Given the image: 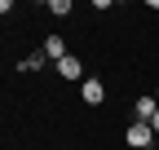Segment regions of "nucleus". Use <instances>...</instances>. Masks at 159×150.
<instances>
[{
  "mask_svg": "<svg viewBox=\"0 0 159 150\" xmlns=\"http://www.w3.org/2000/svg\"><path fill=\"white\" fill-rule=\"evenodd\" d=\"M124 141H128V150H155V128L142 124V119H133L128 133H124Z\"/></svg>",
  "mask_w": 159,
  "mask_h": 150,
  "instance_id": "obj_1",
  "label": "nucleus"
},
{
  "mask_svg": "<svg viewBox=\"0 0 159 150\" xmlns=\"http://www.w3.org/2000/svg\"><path fill=\"white\" fill-rule=\"evenodd\" d=\"M80 97H84V106H102V102H106V84L89 75V80L80 84Z\"/></svg>",
  "mask_w": 159,
  "mask_h": 150,
  "instance_id": "obj_2",
  "label": "nucleus"
},
{
  "mask_svg": "<svg viewBox=\"0 0 159 150\" xmlns=\"http://www.w3.org/2000/svg\"><path fill=\"white\" fill-rule=\"evenodd\" d=\"M40 53H44L49 62H62V58H71V49H66V40H62V35H44Z\"/></svg>",
  "mask_w": 159,
  "mask_h": 150,
  "instance_id": "obj_3",
  "label": "nucleus"
},
{
  "mask_svg": "<svg viewBox=\"0 0 159 150\" xmlns=\"http://www.w3.org/2000/svg\"><path fill=\"white\" fill-rule=\"evenodd\" d=\"M57 75H62V80H80V84L89 80V75H84V62H80L75 53H71V58H62V62H57Z\"/></svg>",
  "mask_w": 159,
  "mask_h": 150,
  "instance_id": "obj_4",
  "label": "nucleus"
},
{
  "mask_svg": "<svg viewBox=\"0 0 159 150\" xmlns=\"http://www.w3.org/2000/svg\"><path fill=\"white\" fill-rule=\"evenodd\" d=\"M133 115H137V119H142V124H150V119L159 115V102L150 97V93H146V97H137V102H133Z\"/></svg>",
  "mask_w": 159,
  "mask_h": 150,
  "instance_id": "obj_5",
  "label": "nucleus"
},
{
  "mask_svg": "<svg viewBox=\"0 0 159 150\" xmlns=\"http://www.w3.org/2000/svg\"><path fill=\"white\" fill-rule=\"evenodd\" d=\"M49 58H44V53H31V58H22V62H18V71H22V75H35L40 66H44Z\"/></svg>",
  "mask_w": 159,
  "mask_h": 150,
  "instance_id": "obj_6",
  "label": "nucleus"
},
{
  "mask_svg": "<svg viewBox=\"0 0 159 150\" xmlns=\"http://www.w3.org/2000/svg\"><path fill=\"white\" fill-rule=\"evenodd\" d=\"M49 13H53V18H66V13H71V0H49Z\"/></svg>",
  "mask_w": 159,
  "mask_h": 150,
  "instance_id": "obj_7",
  "label": "nucleus"
},
{
  "mask_svg": "<svg viewBox=\"0 0 159 150\" xmlns=\"http://www.w3.org/2000/svg\"><path fill=\"white\" fill-rule=\"evenodd\" d=\"M150 128H155V137H159V115H155V119H150Z\"/></svg>",
  "mask_w": 159,
  "mask_h": 150,
  "instance_id": "obj_8",
  "label": "nucleus"
},
{
  "mask_svg": "<svg viewBox=\"0 0 159 150\" xmlns=\"http://www.w3.org/2000/svg\"><path fill=\"white\" fill-rule=\"evenodd\" d=\"M155 102H159V88H155Z\"/></svg>",
  "mask_w": 159,
  "mask_h": 150,
  "instance_id": "obj_9",
  "label": "nucleus"
}]
</instances>
